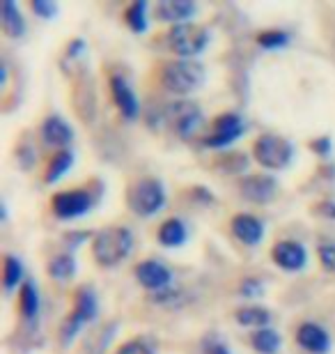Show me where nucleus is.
<instances>
[{"instance_id":"nucleus-29","label":"nucleus","mask_w":335,"mask_h":354,"mask_svg":"<svg viewBox=\"0 0 335 354\" xmlns=\"http://www.w3.org/2000/svg\"><path fill=\"white\" fill-rule=\"evenodd\" d=\"M32 12L41 19H51L53 14H58V5L48 3V0H32Z\"/></svg>"},{"instance_id":"nucleus-8","label":"nucleus","mask_w":335,"mask_h":354,"mask_svg":"<svg viewBox=\"0 0 335 354\" xmlns=\"http://www.w3.org/2000/svg\"><path fill=\"white\" fill-rule=\"evenodd\" d=\"M53 212L60 218H76L83 216L92 205H95V198H92L90 191L76 189V191H62V194L53 196Z\"/></svg>"},{"instance_id":"nucleus-34","label":"nucleus","mask_w":335,"mask_h":354,"mask_svg":"<svg viewBox=\"0 0 335 354\" xmlns=\"http://www.w3.org/2000/svg\"><path fill=\"white\" fill-rule=\"evenodd\" d=\"M319 212H322L324 216H331V218H335V203H333V201H326V203H322V207H319Z\"/></svg>"},{"instance_id":"nucleus-4","label":"nucleus","mask_w":335,"mask_h":354,"mask_svg":"<svg viewBox=\"0 0 335 354\" xmlns=\"http://www.w3.org/2000/svg\"><path fill=\"white\" fill-rule=\"evenodd\" d=\"M253 154H255V159H258L260 166L280 171V168H285L291 161V154H294V150H291L289 140H285L283 136L265 133V136H260L258 140H255Z\"/></svg>"},{"instance_id":"nucleus-31","label":"nucleus","mask_w":335,"mask_h":354,"mask_svg":"<svg viewBox=\"0 0 335 354\" xmlns=\"http://www.w3.org/2000/svg\"><path fill=\"white\" fill-rule=\"evenodd\" d=\"M241 292L244 297H255L262 292V281H255V279H248L244 286H241Z\"/></svg>"},{"instance_id":"nucleus-30","label":"nucleus","mask_w":335,"mask_h":354,"mask_svg":"<svg viewBox=\"0 0 335 354\" xmlns=\"http://www.w3.org/2000/svg\"><path fill=\"white\" fill-rule=\"evenodd\" d=\"M117 354H154V350L142 341H129L117 350Z\"/></svg>"},{"instance_id":"nucleus-13","label":"nucleus","mask_w":335,"mask_h":354,"mask_svg":"<svg viewBox=\"0 0 335 354\" xmlns=\"http://www.w3.org/2000/svg\"><path fill=\"white\" fill-rule=\"evenodd\" d=\"M135 279L140 281L142 288L159 290L170 283V269L163 267L161 263H156V260H145V263H140L135 267Z\"/></svg>"},{"instance_id":"nucleus-22","label":"nucleus","mask_w":335,"mask_h":354,"mask_svg":"<svg viewBox=\"0 0 335 354\" xmlns=\"http://www.w3.org/2000/svg\"><path fill=\"white\" fill-rule=\"evenodd\" d=\"M74 164V154H71L69 150H62L58 152L55 157L51 159V164H48L46 168V175H44V180L48 184H53V182H58L62 175H65L69 171V166Z\"/></svg>"},{"instance_id":"nucleus-12","label":"nucleus","mask_w":335,"mask_h":354,"mask_svg":"<svg viewBox=\"0 0 335 354\" xmlns=\"http://www.w3.org/2000/svg\"><path fill=\"white\" fill-rule=\"evenodd\" d=\"M74 138L71 127L60 115H48L41 124V140L51 147H67Z\"/></svg>"},{"instance_id":"nucleus-16","label":"nucleus","mask_w":335,"mask_h":354,"mask_svg":"<svg viewBox=\"0 0 335 354\" xmlns=\"http://www.w3.org/2000/svg\"><path fill=\"white\" fill-rule=\"evenodd\" d=\"M111 92H113V99H115L117 109L122 111L124 118L133 120L135 115H138V99H135L131 86L124 79L113 76V79H111Z\"/></svg>"},{"instance_id":"nucleus-32","label":"nucleus","mask_w":335,"mask_h":354,"mask_svg":"<svg viewBox=\"0 0 335 354\" xmlns=\"http://www.w3.org/2000/svg\"><path fill=\"white\" fill-rule=\"evenodd\" d=\"M310 147H312V150H315L317 154H329V152H331V138H329V136H322V138L312 140Z\"/></svg>"},{"instance_id":"nucleus-17","label":"nucleus","mask_w":335,"mask_h":354,"mask_svg":"<svg viewBox=\"0 0 335 354\" xmlns=\"http://www.w3.org/2000/svg\"><path fill=\"white\" fill-rule=\"evenodd\" d=\"M195 5L191 0H161L156 5V17L161 21H177V24H186V19L193 17Z\"/></svg>"},{"instance_id":"nucleus-6","label":"nucleus","mask_w":335,"mask_h":354,"mask_svg":"<svg viewBox=\"0 0 335 354\" xmlns=\"http://www.w3.org/2000/svg\"><path fill=\"white\" fill-rule=\"evenodd\" d=\"M95 317H97V297L90 288H81L76 295V308L71 310V315L62 324V341L69 343L78 334V329L85 322L95 320Z\"/></svg>"},{"instance_id":"nucleus-23","label":"nucleus","mask_w":335,"mask_h":354,"mask_svg":"<svg viewBox=\"0 0 335 354\" xmlns=\"http://www.w3.org/2000/svg\"><path fill=\"white\" fill-rule=\"evenodd\" d=\"M271 320V313L267 308H260V306H251V308H241L237 310V322L244 324V327H262Z\"/></svg>"},{"instance_id":"nucleus-7","label":"nucleus","mask_w":335,"mask_h":354,"mask_svg":"<svg viewBox=\"0 0 335 354\" xmlns=\"http://www.w3.org/2000/svg\"><path fill=\"white\" fill-rule=\"evenodd\" d=\"M166 115H168L170 122H173L175 131L180 133L182 138H191L202 124L200 109H198L195 104H191V102H180V104L168 106Z\"/></svg>"},{"instance_id":"nucleus-25","label":"nucleus","mask_w":335,"mask_h":354,"mask_svg":"<svg viewBox=\"0 0 335 354\" xmlns=\"http://www.w3.org/2000/svg\"><path fill=\"white\" fill-rule=\"evenodd\" d=\"M74 272H76V263L71 256H55L51 263H48V274H51V279L67 281Z\"/></svg>"},{"instance_id":"nucleus-2","label":"nucleus","mask_w":335,"mask_h":354,"mask_svg":"<svg viewBox=\"0 0 335 354\" xmlns=\"http://www.w3.org/2000/svg\"><path fill=\"white\" fill-rule=\"evenodd\" d=\"M204 79L202 65H198L193 60H175L168 62L163 69V86L175 95H189L193 92Z\"/></svg>"},{"instance_id":"nucleus-3","label":"nucleus","mask_w":335,"mask_h":354,"mask_svg":"<svg viewBox=\"0 0 335 354\" xmlns=\"http://www.w3.org/2000/svg\"><path fill=\"white\" fill-rule=\"evenodd\" d=\"M207 41H209V30L198 24H191V21H186V24H177L173 30L168 32L170 48H173L177 55H182L184 60H189L200 53L207 46Z\"/></svg>"},{"instance_id":"nucleus-24","label":"nucleus","mask_w":335,"mask_h":354,"mask_svg":"<svg viewBox=\"0 0 335 354\" xmlns=\"http://www.w3.org/2000/svg\"><path fill=\"white\" fill-rule=\"evenodd\" d=\"M145 10H147L145 0H135L133 5H129V10L124 12V19H126V24L131 26V30H135V32H145L147 30Z\"/></svg>"},{"instance_id":"nucleus-5","label":"nucleus","mask_w":335,"mask_h":354,"mask_svg":"<svg viewBox=\"0 0 335 354\" xmlns=\"http://www.w3.org/2000/svg\"><path fill=\"white\" fill-rule=\"evenodd\" d=\"M126 201H129V207L135 214L152 216L166 205V194H163V187L156 180H140L131 187Z\"/></svg>"},{"instance_id":"nucleus-15","label":"nucleus","mask_w":335,"mask_h":354,"mask_svg":"<svg viewBox=\"0 0 335 354\" xmlns=\"http://www.w3.org/2000/svg\"><path fill=\"white\" fill-rule=\"evenodd\" d=\"M241 194L253 203H269L276 194V182L265 175H253L241 182Z\"/></svg>"},{"instance_id":"nucleus-20","label":"nucleus","mask_w":335,"mask_h":354,"mask_svg":"<svg viewBox=\"0 0 335 354\" xmlns=\"http://www.w3.org/2000/svg\"><path fill=\"white\" fill-rule=\"evenodd\" d=\"M186 239V228L180 218H168L166 223H161L159 228V242L163 246H180Z\"/></svg>"},{"instance_id":"nucleus-11","label":"nucleus","mask_w":335,"mask_h":354,"mask_svg":"<svg viewBox=\"0 0 335 354\" xmlns=\"http://www.w3.org/2000/svg\"><path fill=\"white\" fill-rule=\"evenodd\" d=\"M232 232L239 242H244L248 246H255L262 242V235H265V223L260 221L258 216L251 214H237L232 218Z\"/></svg>"},{"instance_id":"nucleus-21","label":"nucleus","mask_w":335,"mask_h":354,"mask_svg":"<svg viewBox=\"0 0 335 354\" xmlns=\"http://www.w3.org/2000/svg\"><path fill=\"white\" fill-rule=\"evenodd\" d=\"M253 348L260 354H276L280 348V336L274 329H258L253 334Z\"/></svg>"},{"instance_id":"nucleus-28","label":"nucleus","mask_w":335,"mask_h":354,"mask_svg":"<svg viewBox=\"0 0 335 354\" xmlns=\"http://www.w3.org/2000/svg\"><path fill=\"white\" fill-rule=\"evenodd\" d=\"M319 263L326 272L335 274V244H322L319 246Z\"/></svg>"},{"instance_id":"nucleus-27","label":"nucleus","mask_w":335,"mask_h":354,"mask_svg":"<svg viewBox=\"0 0 335 354\" xmlns=\"http://www.w3.org/2000/svg\"><path fill=\"white\" fill-rule=\"evenodd\" d=\"M289 41V35L283 32V30H267V32H260L258 35V44L265 46V48H278V46H285Z\"/></svg>"},{"instance_id":"nucleus-14","label":"nucleus","mask_w":335,"mask_h":354,"mask_svg":"<svg viewBox=\"0 0 335 354\" xmlns=\"http://www.w3.org/2000/svg\"><path fill=\"white\" fill-rule=\"evenodd\" d=\"M296 341L303 350H308L312 354H324L329 350V334L319 327V324L305 322L296 331Z\"/></svg>"},{"instance_id":"nucleus-26","label":"nucleus","mask_w":335,"mask_h":354,"mask_svg":"<svg viewBox=\"0 0 335 354\" xmlns=\"http://www.w3.org/2000/svg\"><path fill=\"white\" fill-rule=\"evenodd\" d=\"M23 279V267L14 256L5 258V290H12L19 286V281Z\"/></svg>"},{"instance_id":"nucleus-9","label":"nucleus","mask_w":335,"mask_h":354,"mask_svg":"<svg viewBox=\"0 0 335 354\" xmlns=\"http://www.w3.org/2000/svg\"><path fill=\"white\" fill-rule=\"evenodd\" d=\"M241 133H244V120L234 113H225L216 120V127H213L211 136L204 138V143L209 147H225L230 145L232 140H237Z\"/></svg>"},{"instance_id":"nucleus-10","label":"nucleus","mask_w":335,"mask_h":354,"mask_svg":"<svg viewBox=\"0 0 335 354\" xmlns=\"http://www.w3.org/2000/svg\"><path fill=\"white\" fill-rule=\"evenodd\" d=\"M271 256H274V263L278 267L287 269V272H298L305 260H308V253L298 242H280L274 246V251H271Z\"/></svg>"},{"instance_id":"nucleus-18","label":"nucleus","mask_w":335,"mask_h":354,"mask_svg":"<svg viewBox=\"0 0 335 354\" xmlns=\"http://www.w3.org/2000/svg\"><path fill=\"white\" fill-rule=\"evenodd\" d=\"M3 30L10 35L12 39H19V37H23V32H26V21L23 17H21V12H19V7L12 3V0H5L3 3Z\"/></svg>"},{"instance_id":"nucleus-33","label":"nucleus","mask_w":335,"mask_h":354,"mask_svg":"<svg viewBox=\"0 0 335 354\" xmlns=\"http://www.w3.org/2000/svg\"><path fill=\"white\" fill-rule=\"evenodd\" d=\"M204 350H207V354H230V350H227L223 343H218V341H211V338H209V341L204 343Z\"/></svg>"},{"instance_id":"nucleus-1","label":"nucleus","mask_w":335,"mask_h":354,"mask_svg":"<svg viewBox=\"0 0 335 354\" xmlns=\"http://www.w3.org/2000/svg\"><path fill=\"white\" fill-rule=\"evenodd\" d=\"M133 246V235L129 228L122 225H111V228L99 230L95 239H92V253L95 260L102 267H113L131 253Z\"/></svg>"},{"instance_id":"nucleus-19","label":"nucleus","mask_w":335,"mask_h":354,"mask_svg":"<svg viewBox=\"0 0 335 354\" xmlns=\"http://www.w3.org/2000/svg\"><path fill=\"white\" fill-rule=\"evenodd\" d=\"M19 308H21V315L26 317V320H32L35 315H37L39 310V295H37V288H35V283L26 281L23 286L19 290Z\"/></svg>"}]
</instances>
